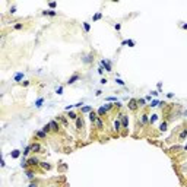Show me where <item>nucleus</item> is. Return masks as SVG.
I'll list each match as a JSON object with an SVG mask.
<instances>
[{
	"label": "nucleus",
	"instance_id": "obj_20",
	"mask_svg": "<svg viewBox=\"0 0 187 187\" xmlns=\"http://www.w3.org/2000/svg\"><path fill=\"white\" fill-rule=\"evenodd\" d=\"M97 113H98V117L104 118V117L107 116V110H105V107H100V108L97 110Z\"/></svg>",
	"mask_w": 187,
	"mask_h": 187
},
{
	"label": "nucleus",
	"instance_id": "obj_38",
	"mask_svg": "<svg viewBox=\"0 0 187 187\" xmlns=\"http://www.w3.org/2000/svg\"><path fill=\"white\" fill-rule=\"evenodd\" d=\"M9 13H10V15H15V13H16V5H12V6H10Z\"/></svg>",
	"mask_w": 187,
	"mask_h": 187
},
{
	"label": "nucleus",
	"instance_id": "obj_1",
	"mask_svg": "<svg viewBox=\"0 0 187 187\" xmlns=\"http://www.w3.org/2000/svg\"><path fill=\"white\" fill-rule=\"evenodd\" d=\"M48 124H50V127H51V132H53V133H60V132H62V126H60V123L56 120V118H54V120H50Z\"/></svg>",
	"mask_w": 187,
	"mask_h": 187
},
{
	"label": "nucleus",
	"instance_id": "obj_15",
	"mask_svg": "<svg viewBox=\"0 0 187 187\" xmlns=\"http://www.w3.org/2000/svg\"><path fill=\"white\" fill-rule=\"evenodd\" d=\"M13 79H15V82H18V83L24 82V73H22V72H18V73H15Z\"/></svg>",
	"mask_w": 187,
	"mask_h": 187
},
{
	"label": "nucleus",
	"instance_id": "obj_35",
	"mask_svg": "<svg viewBox=\"0 0 187 187\" xmlns=\"http://www.w3.org/2000/svg\"><path fill=\"white\" fill-rule=\"evenodd\" d=\"M116 83L120 85V86H124V85H126V82H124L123 79H120V78H116Z\"/></svg>",
	"mask_w": 187,
	"mask_h": 187
},
{
	"label": "nucleus",
	"instance_id": "obj_37",
	"mask_svg": "<svg viewBox=\"0 0 187 187\" xmlns=\"http://www.w3.org/2000/svg\"><path fill=\"white\" fill-rule=\"evenodd\" d=\"M105 101H107V102H111V101H113V102H117V97H107Z\"/></svg>",
	"mask_w": 187,
	"mask_h": 187
},
{
	"label": "nucleus",
	"instance_id": "obj_43",
	"mask_svg": "<svg viewBox=\"0 0 187 187\" xmlns=\"http://www.w3.org/2000/svg\"><path fill=\"white\" fill-rule=\"evenodd\" d=\"M114 29H116V31L118 32V31L121 29V25H120V24H114Z\"/></svg>",
	"mask_w": 187,
	"mask_h": 187
},
{
	"label": "nucleus",
	"instance_id": "obj_24",
	"mask_svg": "<svg viewBox=\"0 0 187 187\" xmlns=\"http://www.w3.org/2000/svg\"><path fill=\"white\" fill-rule=\"evenodd\" d=\"M114 130H116V132H120V130H121V121H120V118L114 120Z\"/></svg>",
	"mask_w": 187,
	"mask_h": 187
},
{
	"label": "nucleus",
	"instance_id": "obj_30",
	"mask_svg": "<svg viewBox=\"0 0 187 187\" xmlns=\"http://www.w3.org/2000/svg\"><path fill=\"white\" fill-rule=\"evenodd\" d=\"M13 29H16V31H21V29H24V24H21V22H16V24H13V26H12Z\"/></svg>",
	"mask_w": 187,
	"mask_h": 187
},
{
	"label": "nucleus",
	"instance_id": "obj_4",
	"mask_svg": "<svg viewBox=\"0 0 187 187\" xmlns=\"http://www.w3.org/2000/svg\"><path fill=\"white\" fill-rule=\"evenodd\" d=\"M127 108H129L130 111H137V110H139L137 98H130V100H129V104H127Z\"/></svg>",
	"mask_w": 187,
	"mask_h": 187
},
{
	"label": "nucleus",
	"instance_id": "obj_11",
	"mask_svg": "<svg viewBox=\"0 0 187 187\" xmlns=\"http://www.w3.org/2000/svg\"><path fill=\"white\" fill-rule=\"evenodd\" d=\"M92 126H95V129H97V130L102 132V130H104V120H102L101 117H98V120L95 121V124H92Z\"/></svg>",
	"mask_w": 187,
	"mask_h": 187
},
{
	"label": "nucleus",
	"instance_id": "obj_54",
	"mask_svg": "<svg viewBox=\"0 0 187 187\" xmlns=\"http://www.w3.org/2000/svg\"><path fill=\"white\" fill-rule=\"evenodd\" d=\"M183 168H184V170H187V164H186V165H184V167H183Z\"/></svg>",
	"mask_w": 187,
	"mask_h": 187
},
{
	"label": "nucleus",
	"instance_id": "obj_46",
	"mask_svg": "<svg viewBox=\"0 0 187 187\" xmlns=\"http://www.w3.org/2000/svg\"><path fill=\"white\" fill-rule=\"evenodd\" d=\"M101 95H102V91H101V89H98V91L95 92V97H101Z\"/></svg>",
	"mask_w": 187,
	"mask_h": 187
},
{
	"label": "nucleus",
	"instance_id": "obj_42",
	"mask_svg": "<svg viewBox=\"0 0 187 187\" xmlns=\"http://www.w3.org/2000/svg\"><path fill=\"white\" fill-rule=\"evenodd\" d=\"M100 83H101V85H107V83H108V79H107V78H102V79L100 81Z\"/></svg>",
	"mask_w": 187,
	"mask_h": 187
},
{
	"label": "nucleus",
	"instance_id": "obj_22",
	"mask_svg": "<svg viewBox=\"0 0 187 187\" xmlns=\"http://www.w3.org/2000/svg\"><path fill=\"white\" fill-rule=\"evenodd\" d=\"M158 118H159L158 114H151V116H149V124H155L158 121Z\"/></svg>",
	"mask_w": 187,
	"mask_h": 187
},
{
	"label": "nucleus",
	"instance_id": "obj_31",
	"mask_svg": "<svg viewBox=\"0 0 187 187\" xmlns=\"http://www.w3.org/2000/svg\"><path fill=\"white\" fill-rule=\"evenodd\" d=\"M101 18H102V13H101V12H97L95 15L92 16V21H94V22H95V21H100Z\"/></svg>",
	"mask_w": 187,
	"mask_h": 187
},
{
	"label": "nucleus",
	"instance_id": "obj_2",
	"mask_svg": "<svg viewBox=\"0 0 187 187\" xmlns=\"http://www.w3.org/2000/svg\"><path fill=\"white\" fill-rule=\"evenodd\" d=\"M40 159L37 158V156H31V158H28V161H26V165H28V168H35V167H40Z\"/></svg>",
	"mask_w": 187,
	"mask_h": 187
},
{
	"label": "nucleus",
	"instance_id": "obj_52",
	"mask_svg": "<svg viewBox=\"0 0 187 187\" xmlns=\"http://www.w3.org/2000/svg\"><path fill=\"white\" fill-rule=\"evenodd\" d=\"M181 28H183V29H187V24H181Z\"/></svg>",
	"mask_w": 187,
	"mask_h": 187
},
{
	"label": "nucleus",
	"instance_id": "obj_51",
	"mask_svg": "<svg viewBox=\"0 0 187 187\" xmlns=\"http://www.w3.org/2000/svg\"><path fill=\"white\" fill-rule=\"evenodd\" d=\"M145 100H146V101H152V97H151V95H148V97H146Z\"/></svg>",
	"mask_w": 187,
	"mask_h": 187
},
{
	"label": "nucleus",
	"instance_id": "obj_48",
	"mask_svg": "<svg viewBox=\"0 0 187 187\" xmlns=\"http://www.w3.org/2000/svg\"><path fill=\"white\" fill-rule=\"evenodd\" d=\"M167 98H174V94L173 92H168L167 94Z\"/></svg>",
	"mask_w": 187,
	"mask_h": 187
},
{
	"label": "nucleus",
	"instance_id": "obj_18",
	"mask_svg": "<svg viewBox=\"0 0 187 187\" xmlns=\"http://www.w3.org/2000/svg\"><path fill=\"white\" fill-rule=\"evenodd\" d=\"M41 15H44V16H57L59 13H57V10H43L41 12Z\"/></svg>",
	"mask_w": 187,
	"mask_h": 187
},
{
	"label": "nucleus",
	"instance_id": "obj_29",
	"mask_svg": "<svg viewBox=\"0 0 187 187\" xmlns=\"http://www.w3.org/2000/svg\"><path fill=\"white\" fill-rule=\"evenodd\" d=\"M41 130H43V132H45L47 135H50V133H53V132H51V127H50V124H48V123H47V124H44Z\"/></svg>",
	"mask_w": 187,
	"mask_h": 187
},
{
	"label": "nucleus",
	"instance_id": "obj_26",
	"mask_svg": "<svg viewBox=\"0 0 187 187\" xmlns=\"http://www.w3.org/2000/svg\"><path fill=\"white\" fill-rule=\"evenodd\" d=\"M159 104H161L159 100H152L149 102V108H156V107H159Z\"/></svg>",
	"mask_w": 187,
	"mask_h": 187
},
{
	"label": "nucleus",
	"instance_id": "obj_45",
	"mask_svg": "<svg viewBox=\"0 0 187 187\" xmlns=\"http://www.w3.org/2000/svg\"><path fill=\"white\" fill-rule=\"evenodd\" d=\"M19 85H22V86H28V85H29V81H24V82H21Z\"/></svg>",
	"mask_w": 187,
	"mask_h": 187
},
{
	"label": "nucleus",
	"instance_id": "obj_25",
	"mask_svg": "<svg viewBox=\"0 0 187 187\" xmlns=\"http://www.w3.org/2000/svg\"><path fill=\"white\" fill-rule=\"evenodd\" d=\"M167 130H168V121L164 120L161 123V126H159V132H167Z\"/></svg>",
	"mask_w": 187,
	"mask_h": 187
},
{
	"label": "nucleus",
	"instance_id": "obj_50",
	"mask_svg": "<svg viewBox=\"0 0 187 187\" xmlns=\"http://www.w3.org/2000/svg\"><path fill=\"white\" fill-rule=\"evenodd\" d=\"M156 88L161 89V88H162V82H158V83H156Z\"/></svg>",
	"mask_w": 187,
	"mask_h": 187
},
{
	"label": "nucleus",
	"instance_id": "obj_53",
	"mask_svg": "<svg viewBox=\"0 0 187 187\" xmlns=\"http://www.w3.org/2000/svg\"><path fill=\"white\" fill-rule=\"evenodd\" d=\"M184 151H187V143H186V145H184Z\"/></svg>",
	"mask_w": 187,
	"mask_h": 187
},
{
	"label": "nucleus",
	"instance_id": "obj_17",
	"mask_svg": "<svg viewBox=\"0 0 187 187\" xmlns=\"http://www.w3.org/2000/svg\"><path fill=\"white\" fill-rule=\"evenodd\" d=\"M89 120L92 124H95V121L98 120V113L97 111H92V113H89Z\"/></svg>",
	"mask_w": 187,
	"mask_h": 187
},
{
	"label": "nucleus",
	"instance_id": "obj_12",
	"mask_svg": "<svg viewBox=\"0 0 187 187\" xmlns=\"http://www.w3.org/2000/svg\"><path fill=\"white\" fill-rule=\"evenodd\" d=\"M148 123H149V114L146 113V111H143L142 116H140V124H142V126H146Z\"/></svg>",
	"mask_w": 187,
	"mask_h": 187
},
{
	"label": "nucleus",
	"instance_id": "obj_44",
	"mask_svg": "<svg viewBox=\"0 0 187 187\" xmlns=\"http://www.w3.org/2000/svg\"><path fill=\"white\" fill-rule=\"evenodd\" d=\"M98 73H100V75H104V67H102L101 64H100V67H98Z\"/></svg>",
	"mask_w": 187,
	"mask_h": 187
},
{
	"label": "nucleus",
	"instance_id": "obj_6",
	"mask_svg": "<svg viewBox=\"0 0 187 187\" xmlns=\"http://www.w3.org/2000/svg\"><path fill=\"white\" fill-rule=\"evenodd\" d=\"M31 151H32V154H44L43 152V148H41V145L38 142L31 143Z\"/></svg>",
	"mask_w": 187,
	"mask_h": 187
},
{
	"label": "nucleus",
	"instance_id": "obj_34",
	"mask_svg": "<svg viewBox=\"0 0 187 187\" xmlns=\"http://www.w3.org/2000/svg\"><path fill=\"white\" fill-rule=\"evenodd\" d=\"M104 107H105V110H107V113H108V111H111L113 108H116V105H114V104H105Z\"/></svg>",
	"mask_w": 187,
	"mask_h": 187
},
{
	"label": "nucleus",
	"instance_id": "obj_41",
	"mask_svg": "<svg viewBox=\"0 0 187 187\" xmlns=\"http://www.w3.org/2000/svg\"><path fill=\"white\" fill-rule=\"evenodd\" d=\"M83 107V101H79L78 104H75V108H82Z\"/></svg>",
	"mask_w": 187,
	"mask_h": 187
},
{
	"label": "nucleus",
	"instance_id": "obj_16",
	"mask_svg": "<svg viewBox=\"0 0 187 187\" xmlns=\"http://www.w3.org/2000/svg\"><path fill=\"white\" fill-rule=\"evenodd\" d=\"M94 111V108L91 107V105H83L82 108H81V113L82 114H89V113H92Z\"/></svg>",
	"mask_w": 187,
	"mask_h": 187
},
{
	"label": "nucleus",
	"instance_id": "obj_23",
	"mask_svg": "<svg viewBox=\"0 0 187 187\" xmlns=\"http://www.w3.org/2000/svg\"><path fill=\"white\" fill-rule=\"evenodd\" d=\"M10 156L12 158H19V156H22V152L19 151V149H13V151L10 152Z\"/></svg>",
	"mask_w": 187,
	"mask_h": 187
},
{
	"label": "nucleus",
	"instance_id": "obj_33",
	"mask_svg": "<svg viewBox=\"0 0 187 187\" xmlns=\"http://www.w3.org/2000/svg\"><path fill=\"white\" fill-rule=\"evenodd\" d=\"M137 104H139V108H140V107H145V105H146V100H145V98H137Z\"/></svg>",
	"mask_w": 187,
	"mask_h": 187
},
{
	"label": "nucleus",
	"instance_id": "obj_49",
	"mask_svg": "<svg viewBox=\"0 0 187 187\" xmlns=\"http://www.w3.org/2000/svg\"><path fill=\"white\" fill-rule=\"evenodd\" d=\"M28 187H38V184H37V183H31Z\"/></svg>",
	"mask_w": 187,
	"mask_h": 187
},
{
	"label": "nucleus",
	"instance_id": "obj_27",
	"mask_svg": "<svg viewBox=\"0 0 187 187\" xmlns=\"http://www.w3.org/2000/svg\"><path fill=\"white\" fill-rule=\"evenodd\" d=\"M26 177H28L29 180H34V178H35V171L31 170V168H28V170H26Z\"/></svg>",
	"mask_w": 187,
	"mask_h": 187
},
{
	"label": "nucleus",
	"instance_id": "obj_47",
	"mask_svg": "<svg viewBox=\"0 0 187 187\" xmlns=\"http://www.w3.org/2000/svg\"><path fill=\"white\" fill-rule=\"evenodd\" d=\"M151 94H152L154 97H158L159 95V91H151Z\"/></svg>",
	"mask_w": 187,
	"mask_h": 187
},
{
	"label": "nucleus",
	"instance_id": "obj_3",
	"mask_svg": "<svg viewBox=\"0 0 187 187\" xmlns=\"http://www.w3.org/2000/svg\"><path fill=\"white\" fill-rule=\"evenodd\" d=\"M94 57H95V54H94V51H91V53L82 56V63L83 64H91V63H94Z\"/></svg>",
	"mask_w": 187,
	"mask_h": 187
},
{
	"label": "nucleus",
	"instance_id": "obj_14",
	"mask_svg": "<svg viewBox=\"0 0 187 187\" xmlns=\"http://www.w3.org/2000/svg\"><path fill=\"white\" fill-rule=\"evenodd\" d=\"M40 167L43 168V171H50L51 168H53V165L48 164V162H45V161H41V162H40Z\"/></svg>",
	"mask_w": 187,
	"mask_h": 187
},
{
	"label": "nucleus",
	"instance_id": "obj_21",
	"mask_svg": "<svg viewBox=\"0 0 187 187\" xmlns=\"http://www.w3.org/2000/svg\"><path fill=\"white\" fill-rule=\"evenodd\" d=\"M43 104H44V98H43V97H40L38 100H35L34 107H35V108H41V107H43Z\"/></svg>",
	"mask_w": 187,
	"mask_h": 187
},
{
	"label": "nucleus",
	"instance_id": "obj_10",
	"mask_svg": "<svg viewBox=\"0 0 187 187\" xmlns=\"http://www.w3.org/2000/svg\"><path fill=\"white\" fill-rule=\"evenodd\" d=\"M186 137H187V127H184V129L181 130V132L178 133V137H177V140L181 143V142H184V140H186Z\"/></svg>",
	"mask_w": 187,
	"mask_h": 187
},
{
	"label": "nucleus",
	"instance_id": "obj_36",
	"mask_svg": "<svg viewBox=\"0 0 187 187\" xmlns=\"http://www.w3.org/2000/svg\"><path fill=\"white\" fill-rule=\"evenodd\" d=\"M126 45H129V47H135L136 43H135L133 40H126Z\"/></svg>",
	"mask_w": 187,
	"mask_h": 187
},
{
	"label": "nucleus",
	"instance_id": "obj_32",
	"mask_svg": "<svg viewBox=\"0 0 187 187\" xmlns=\"http://www.w3.org/2000/svg\"><path fill=\"white\" fill-rule=\"evenodd\" d=\"M82 26H83L85 32H89V31H91V24H89V22H83V24H82Z\"/></svg>",
	"mask_w": 187,
	"mask_h": 187
},
{
	"label": "nucleus",
	"instance_id": "obj_7",
	"mask_svg": "<svg viewBox=\"0 0 187 187\" xmlns=\"http://www.w3.org/2000/svg\"><path fill=\"white\" fill-rule=\"evenodd\" d=\"M56 120H57L59 123H62L64 127H67V126H69V118H67V117H64L63 114H59V116H56Z\"/></svg>",
	"mask_w": 187,
	"mask_h": 187
},
{
	"label": "nucleus",
	"instance_id": "obj_8",
	"mask_svg": "<svg viewBox=\"0 0 187 187\" xmlns=\"http://www.w3.org/2000/svg\"><path fill=\"white\" fill-rule=\"evenodd\" d=\"M79 79H81V75H79V73H73L72 76L67 79V82H66V83H67V85H73L75 82H78Z\"/></svg>",
	"mask_w": 187,
	"mask_h": 187
},
{
	"label": "nucleus",
	"instance_id": "obj_13",
	"mask_svg": "<svg viewBox=\"0 0 187 187\" xmlns=\"http://www.w3.org/2000/svg\"><path fill=\"white\" fill-rule=\"evenodd\" d=\"M78 113H76V111H75V110H72V111H67V118L69 120H73V121H76L78 120Z\"/></svg>",
	"mask_w": 187,
	"mask_h": 187
},
{
	"label": "nucleus",
	"instance_id": "obj_39",
	"mask_svg": "<svg viewBox=\"0 0 187 187\" xmlns=\"http://www.w3.org/2000/svg\"><path fill=\"white\" fill-rule=\"evenodd\" d=\"M56 94H57V95H62L63 94V86H57L56 88Z\"/></svg>",
	"mask_w": 187,
	"mask_h": 187
},
{
	"label": "nucleus",
	"instance_id": "obj_40",
	"mask_svg": "<svg viewBox=\"0 0 187 187\" xmlns=\"http://www.w3.org/2000/svg\"><path fill=\"white\" fill-rule=\"evenodd\" d=\"M56 6H57V3H56V2H50V3H48V7H51V10H54Z\"/></svg>",
	"mask_w": 187,
	"mask_h": 187
},
{
	"label": "nucleus",
	"instance_id": "obj_19",
	"mask_svg": "<svg viewBox=\"0 0 187 187\" xmlns=\"http://www.w3.org/2000/svg\"><path fill=\"white\" fill-rule=\"evenodd\" d=\"M35 136L38 137V139H41V140L47 139V133H45V132H43V130H37V132H35Z\"/></svg>",
	"mask_w": 187,
	"mask_h": 187
},
{
	"label": "nucleus",
	"instance_id": "obj_9",
	"mask_svg": "<svg viewBox=\"0 0 187 187\" xmlns=\"http://www.w3.org/2000/svg\"><path fill=\"white\" fill-rule=\"evenodd\" d=\"M75 123H76V130H78V132H81V130L83 129V126H85L83 117H82V116H79V117H78V120L75 121Z\"/></svg>",
	"mask_w": 187,
	"mask_h": 187
},
{
	"label": "nucleus",
	"instance_id": "obj_5",
	"mask_svg": "<svg viewBox=\"0 0 187 187\" xmlns=\"http://www.w3.org/2000/svg\"><path fill=\"white\" fill-rule=\"evenodd\" d=\"M100 64L104 67V70H105V72H108V73H111V72H113V64H111V62H110V60L102 59V60L100 62Z\"/></svg>",
	"mask_w": 187,
	"mask_h": 187
},
{
	"label": "nucleus",
	"instance_id": "obj_28",
	"mask_svg": "<svg viewBox=\"0 0 187 187\" xmlns=\"http://www.w3.org/2000/svg\"><path fill=\"white\" fill-rule=\"evenodd\" d=\"M31 152H32V151H31V145H28V146L24 149V152H22V156H24V158H26V156H28Z\"/></svg>",
	"mask_w": 187,
	"mask_h": 187
}]
</instances>
